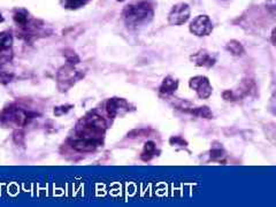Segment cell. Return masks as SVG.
I'll return each mask as SVG.
<instances>
[{
    "instance_id": "cell-17",
    "label": "cell",
    "mask_w": 276,
    "mask_h": 207,
    "mask_svg": "<svg viewBox=\"0 0 276 207\" xmlns=\"http://www.w3.org/2000/svg\"><path fill=\"white\" fill-rule=\"evenodd\" d=\"M191 114H194L198 118H204V119H212L213 118V113L207 106H201V107L194 108L190 111Z\"/></svg>"
},
{
    "instance_id": "cell-19",
    "label": "cell",
    "mask_w": 276,
    "mask_h": 207,
    "mask_svg": "<svg viewBox=\"0 0 276 207\" xmlns=\"http://www.w3.org/2000/svg\"><path fill=\"white\" fill-rule=\"evenodd\" d=\"M223 155H224V152L221 147L213 148V150L211 151V159L212 160L221 159V158H223Z\"/></svg>"
},
{
    "instance_id": "cell-7",
    "label": "cell",
    "mask_w": 276,
    "mask_h": 207,
    "mask_svg": "<svg viewBox=\"0 0 276 207\" xmlns=\"http://www.w3.org/2000/svg\"><path fill=\"white\" fill-rule=\"evenodd\" d=\"M190 18V7L185 2L176 4L168 14V23L171 25H182Z\"/></svg>"
},
{
    "instance_id": "cell-2",
    "label": "cell",
    "mask_w": 276,
    "mask_h": 207,
    "mask_svg": "<svg viewBox=\"0 0 276 207\" xmlns=\"http://www.w3.org/2000/svg\"><path fill=\"white\" fill-rule=\"evenodd\" d=\"M152 6L147 1H139L136 4H130L126 6L123 9L122 16L128 27H139V25L146 24L153 19Z\"/></svg>"
},
{
    "instance_id": "cell-4",
    "label": "cell",
    "mask_w": 276,
    "mask_h": 207,
    "mask_svg": "<svg viewBox=\"0 0 276 207\" xmlns=\"http://www.w3.org/2000/svg\"><path fill=\"white\" fill-rule=\"evenodd\" d=\"M189 30L197 37H205L212 34L213 31V23H212L210 16L198 15L191 21L189 25Z\"/></svg>"
},
{
    "instance_id": "cell-22",
    "label": "cell",
    "mask_w": 276,
    "mask_h": 207,
    "mask_svg": "<svg viewBox=\"0 0 276 207\" xmlns=\"http://www.w3.org/2000/svg\"><path fill=\"white\" fill-rule=\"evenodd\" d=\"M12 79H13V74H8L6 72H0V82L1 83L11 82Z\"/></svg>"
},
{
    "instance_id": "cell-11",
    "label": "cell",
    "mask_w": 276,
    "mask_h": 207,
    "mask_svg": "<svg viewBox=\"0 0 276 207\" xmlns=\"http://www.w3.org/2000/svg\"><path fill=\"white\" fill-rule=\"evenodd\" d=\"M98 143L95 141L86 140V138H79V140L74 141L72 146L74 150L79 152H94L98 147Z\"/></svg>"
},
{
    "instance_id": "cell-25",
    "label": "cell",
    "mask_w": 276,
    "mask_h": 207,
    "mask_svg": "<svg viewBox=\"0 0 276 207\" xmlns=\"http://www.w3.org/2000/svg\"><path fill=\"white\" fill-rule=\"evenodd\" d=\"M2 21H4V18H2L1 13H0V22H2Z\"/></svg>"
},
{
    "instance_id": "cell-9",
    "label": "cell",
    "mask_w": 276,
    "mask_h": 207,
    "mask_svg": "<svg viewBox=\"0 0 276 207\" xmlns=\"http://www.w3.org/2000/svg\"><path fill=\"white\" fill-rule=\"evenodd\" d=\"M190 60L197 67H206V68L213 67L217 62L216 57H214L213 54H211L210 52H207L206 50L198 51L197 53H195L194 56L190 57Z\"/></svg>"
},
{
    "instance_id": "cell-20",
    "label": "cell",
    "mask_w": 276,
    "mask_h": 207,
    "mask_svg": "<svg viewBox=\"0 0 276 207\" xmlns=\"http://www.w3.org/2000/svg\"><path fill=\"white\" fill-rule=\"evenodd\" d=\"M171 144L172 145H181V146H187V142L183 140L182 137H179V136H174V137L171 138Z\"/></svg>"
},
{
    "instance_id": "cell-3",
    "label": "cell",
    "mask_w": 276,
    "mask_h": 207,
    "mask_svg": "<svg viewBox=\"0 0 276 207\" xmlns=\"http://www.w3.org/2000/svg\"><path fill=\"white\" fill-rule=\"evenodd\" d=\"M82 74L75 69V66L67 63L66 66L61 67L58 72V85L60 91H67L75 84L76 81L82 79Z\"/></svg>"
},
{
    "instance_id": "cell-26",
    "label": "cell",
    "mask_w": 276,
    "mask_h": 207,
    "mask_svg": "<svg viewBox=\"0 0 276 207\" xmlns=\"http://www.w3.org/2000/svg\"><path fill=\"white\" fill-rule=\"evenodd\" d=\"M117 1H124V0H117Z\"/></svg>"
},
{
    "instance_id": "cell-15",
    "label": "cell",
    "mask_w": 276,
    "mask_h": 207,
    "mask_svg": "<svg viewBox=\"0 0 276 207\" xmlns=\"http://www.w3.org/2000/svg\"><path fill=\"white\" fill-rule=\"evenodd\" d=\"M13 44V36L9 32H0V52L8 50Z\"/></svg>"
},
{
    "instance_id": "cell-12",
    "label": "cell",
    "mask_w": 276,
    "mask_h": 207,
    "mask_svg": "<svg viewBox=\"0 0 276 207\" xmlns=\"http://www.w3.org/2000/svg\"><path fill=\"white\" fill-rule=\"evenodd\" d=\"M226 50L229 52L233 57H242L244 54L243 45L240 44L238 41L235 40L228 41V44L226 45Z\"/></svg>"
},
{
    "instance_id": "cell-18",
    "label": "cell",
    "mask_w": 276,
    "mask_h": 207,
    "mask_svg": "<svg viewBox=\"0 0 276 207\" xmlns=\"http://www.w3.org/2000/svg\"><path fill=\"white\" fill-rule=\"evenodd\" d=\"M65 57H66L67 63H68V64H72V66H76V64L79 63V58L78 57V54H76L73 50H66L65 51Z\"/></svg>"
},
{
    "instance_id": "cell-24",
    "label": "cell",
    "mask_w": 276,
    "mask_h": 207,
    "mask_svg": "<svg viewBox=\"0 0 276 207\" xmlns=\"http://www.w3.org/2000/svg\"><path fill=\"white\" fill-rule=\"evenodd\" d=\"M275 0H269V1H267V7L271 9V11L274 12V9H275Z\"/></svg>"
},
{
    "instance_id": "cell-6",
    "label": "cell",
    "mask_w": 276,
    "mask_h": 207,
    "mask_svg": "<svg viewBox=\"0 0 276 207\" xmlns=\"http://www.w3.org/2000/svg\"><path fill=\"white\" fill-rule=\"evenodd\" d=\"M0 120L6 124H15L21 127L28 122L29 114L20 108H7L0 115Z\"/></svg>"
},
{
    "instance_id": "cell-16",
    "label": "cell",
    "mask_w": 276,
    "mask_h": 207,
    "mask_svg": "<svg viewBox=\"0 0 276 207\" xmlns=\"http://www.w3.org/2000/svg\"><path fill=\"white\" fill-rule=\"evenodd\" d=\"M89 2V0H62V5L63 7L67 9H70V11H74V9H79L85 6Z\"/></svg>"
},
{
    "instance_id": "cell-1",
    "label": "cell",
    "mask_w": 276,
    "mask_h": 207,
    "mask_svg": "<svg viewBox=\"0 0 276 207\" xmlns=\"http://www.w3.org/2000/svg\"><path fill=\"white\" fill-rule=\"evenodd\" d=\"M106 127H107L106 121L100 115L90 113L79 120L76 130H78L79 138H86V140L97 142L99 144L105 134Z\"/></svg>"
},
{
    "instance_id": "cell-14",
    "label": "cell",
    "mask_w": 276,
    "mask_h": 207,
    "mask_svg": "<svg viewBox=\"0 0 276 207\" xmlns=\"http://www.w3.org/2000/svg\"><path fill=\"white\" fill-rule=\"evenodd\" d=\"M14 19L15 23L20 27H25V25L29 24V20H30V16H29V13L25 11V9H17L14 13Z\"/></svg>"
},
{
    "instance_id": "cell-5",
    "label": "cell",
    "mask_w": 276,
    "mask_h": 207,
    "mask_svg": "<svg viewBox=\"0 0 276 207\" xmlns=\"http://www.w3.org/2000/svg\"><path fill=\"white\" fill-rule=\"evenodd\" d=\"M189 86H190V89L195 90L200 99H208L212 96V91H213L210 80L206 76L198 75L191 77L189 81Z\"/></svg>"
},
{
    "instance_id": "cell-21",
    "label": "cell",
    "mask_w": 276,
    "mask_h": 207,
    "mask_svg": "<svg viewBox=\"0 0 276 207\" xmlns=\"http://www.w3.org/2000/svg\"><path fill=\"white\" fill-rule=\"evenodd\" d=\"M222 97L227 102H235V100H237L235 95H234V91H232V90H226V91L222 93Z\"/></svg>"
},
{
    "instance_id": "cell-23",
    "label": "cell",
    "mask_w": 276,
    "mask_h": 207,
    "mask_svg": "<svg viewBox=\"0 0 276 207\" xmlns=\"http://www.w3.org/2000/svg\"><path fill=\"white\" fill-rule=\"evenodd\" d=\"M11 61V57L8 56V54H5V53H2V54H0V66H4L5 63H7Z\"/></svg>"
},
{
    "instance_id": "cell-8",
    "label": "cell",
    "mask_w": 276,
    "mask_h": 207,
    "mask_svg": "<svg viewBox=\"0 0 276 207\" xmlns=\"http://www.w3.org/2000/svg\"><path fill=\"white\" fill-rule=\"evenodd\" d=\"M129 103L123 98H111L106 103V112L111 118L126 114L127 112H129Z\"/></svg>"
},
{
    "instance_id": "cell-13",
    "label": "cell",
    "mask_w": 276,
    "mask_h": 207,
    "mask_svg": "<svg viewBox=\"0 0 276 207\" xmlns=\"http://www.w3.org/2000/svg\"><path fill=\"white\" fill-rule=\"evenodd\" d=\"M157 155V145L155 142H146L144 145L143 152H142V159L144 161H150L153 157Z\"/></svg>"
},
{
    "instance_id": "cell-10",
    "label": "cell",
    "mask_w": 276,
    "mask_h": 207,
    "mask_svg": "<svg viewBox=\"0 0 276 207\" xmlns=\"http://www.w3.org/2000/svg\"><path fill=\"white\" fill-rule=\"evenodd\" d=\"M178 88V81L177 79L173 76H167L163 79L161 85L159 88V93L161 96L168 97L172 96Z\"/></svg>"
}]
</instances>
